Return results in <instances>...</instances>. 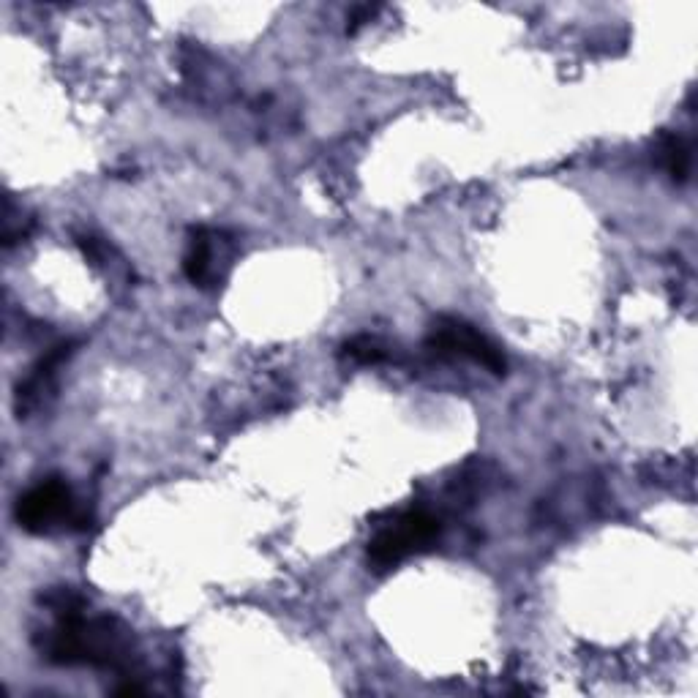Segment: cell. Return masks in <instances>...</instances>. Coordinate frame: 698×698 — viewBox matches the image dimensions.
Segmentation results:
<instances>
[{
	"instance_id": "1",
	"label": "cell",
	"mask_w": 698,
	"mask_h": 698,
	"mask_svg": "<svg viewBox=\"0 0 698 698\" xmlns=\"http://www.w3.org/2000/svg\"><path fill=\"white\" fill-rule=\"evenodd\" d=\"M14 516H17V524L30 535H50L66 527L82 529L88 524V513L80 508L69 486L58 478L41 480L39 486L25 491L17 499Z\"/></svg>"
},
{
	"instance_id": "2",
	"label": "cell",
	"mask_w": 698,
	"mask_h": 698,
	"mask_svg": "<svg viewBox=\"0 0 698 698\" xmlns=\"http://www.w3.org/2000/svg\"><path fill=\"white\" fill-rule=\"evenodd\" d=\"M439 538V521L426 510H407L399 513L371 538L369 559L377 568H393L401 559L412 557L418 551L429 549Z\"/></svg>"
},
{
	"instance_id": "5",
	"label": "cell",
	"mask_w": 698,
	"mask_h": 698,
	"mask_svg": "<svg viewBox=\"0 0 698 698\" xmlns=\"http://www.w3.org/2000/svg\"><path fill=\"white\" fill-rule=\"evenodd\" d=\"M663 161L669 167L671 178L685 180L690 172V150L679 137H666L663 140Z\"/></svg>"
},
{
	"instance_id": "3",
	"label": "cell",
	"mask_w": 698,
	"mask_h": 698,
	"mask_svg": "<svg viewBox=\"0 0 698 698\" xmlns=\"http://www.w3.org/2000/svg\"><path fill=\"white\" fill-rule=\"evenodd\" d=\"M426 344H429L431 352H437L442 358L475 360L478 366L489 369L497 377H502L508 371L502 349L489 336H483L475 325L456 320V317H442V320L434 322Z\"/></svg>"
},
{
	"instance_id": "6",
	"label": "cell",
	"mask_w": 698,
	"mask_h": 698,
	"mask_svg": "<svg viewBox=\"0 0 698 698\" xmlns=\"http://www.w3.org/2000/svg\"><path fill=\"white\" fill-rule=\"evenodd\" d=\"M344 355L358 363H382L388 358V349L382 347L377 339H369V336H360V339H352L344 347Z\"/></svg>"
},
{
	"instance_id": "4",
	"label": "cell",
	"mask_w": 698,
	"mask_h": 698,
	"mask_svg": "<svg viewBox=\"0 0 698 698\" xmlns=\"http://www.w3.org/2000/svg\"><path fill=\"white\" fill-rule=\"evenodd\" d=\"M213 243H210V235L205 230H197L189 240V251L183 257V273L189 276V281L194 284H205L210 279V270H213Z\"/></svg>"
},
{
	"instance_id": "7",
	"label": "cell",
	"mask_w": 698,
	"mask_h": 698,
	"mask_svg": "<svg viewBox=\"0 0 698 698\" xmlns=\"http://www.w3.org/2000/svg\"><path fill=\"white\" fill-rule=\"evenodd\" d=\"M374 11H377V6H363V9H355V14H352V25H349V33H355L358 25L369 22L371 17H374Z\"/></svg>"
}]
</instances>
